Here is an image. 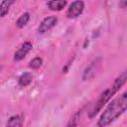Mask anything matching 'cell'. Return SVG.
Segmentation results:
<instances>
[{
    "label": "cell",
    "mask_w": 127,
    "mask_h": 127,
    "mask_svg": "<svg viewBox=\"0 0 127 127\" xmlns=\"http://www.w3.org/2000/svg\"><path fill=\"white\" fill-rule=\"evenodd\" d=\"M127 108V92H123L118 97L114 98L101 113L98 121V127H106L119 118Z\"/></svg>",
    "instance_id": "1"
},
{
    "label": "cell",
    "mask_w": 127,
    "mask_h": 127,
    "mask_svg": "<svg viewBox=\"0 0 127 127\" xmlns=\"http://www.w3.org/2000/svg\"><path fill=\"white\" fill-rule=\"evenodd\" d=\"M126 79H127V72L123 71L121 74H119V76H117L115 78V80L111 86H109L108 88H106L104 91H102L100 93L97 100L94 102L91 109L88 111V117L89 118H93L103 108V106L112 98V96L117 91H119V89L125 84Z\"/></svg>",
    "instance_id": "2"
},
{
    "label": "cell",
    "mask_w": 127,
    "mask_h": 127,
    "mask_svg": "<svg viewBox=\"0 0 127 127\" xmlns=\"http://www.w3.org/2000/svg\"><path fill=\"white\" fill-rule=\"evenodd\" d=\"M83 9H84V2L83 1H79V0L73 1V2H71L69 7L67 8L66 17L68 19L77 18L79 15H81V13L83 12Z\"/></svg>",
    "instance_id": "3"
},
{
    "label": "cell",
    "mask_w": 127,
    "mask_h": 127,
    "mask_svg": "<svg viewBox=\"0 0 127 127\" xmlns=\"http://www.w3.org/2000/svg\"><path fill=\"white\" fill-rule=\"evenodd\" d=\"M58 23V18L56 16H49L43 19L41 24L38 27V33L39 34H45L48 31H50L52 28H54Z\"/></svg>",
    "instance_id": "4"
},
{
    "label": "cell",
    "mask_w": 127,
    "mask_h": 127,
    "mask_svg": "<svg viewBox=\"0 0 127 127\" xmlns=\"http://www.w3.org/2000/svg\"><path fill=\"white\" fill-rule=\"evenodd\" d=\"M32 49H33V45H32L31 42H25V43H23V44L20 46V48L14 53L13 60H14L15 62H20V61H22V60L32 51Z\"/></svg>",
    "instance_id": "5"
},
{
    "label": "cell",
    "mask_w": 127,
    "mask_h": 127,
    "mask_svg": "<svg viewBox=\"0 0 127 127\" xmlns=\"http://www.w3.org/2000/svg\"><path fill=\"white\" fill-rule=\"evenodd\" d=\"M100 62H101L100 59H96L92 63H90L89 65H87L85 67V69L82 73V79L83 80H88L95 75L96 71L98 70V68L100 66Z\"/></svg>",
    "instance_id": "6"
},
{
    "label": "cell",
    "mask_w": 127,
    "mask_h": 127,
    "mask_svg": "<svg viewBox=\"0 0 127 127\" xmlns=\"http://www.w3.org/2000/svg\"><path fill=\"white\" fill-rule=\"evenodd\" d=\"M24 117L21 114H16L11 116L6 124V127H23Z\"/></svg>",
    "instance_id": "7"
},
{
    "label": "cell",
    "mask_w": 127,
    "mask_h": 127,
    "mask_svg": "<svg viewBox=\"0 0 127 127\" xmlns=\"http://www.w3.org/2000/svg\"><path fill=\"white\" fill-rule=\"evenodd\" d=\"M67 2L65 0H52L47 2V6L52 11H61L66 6Z\"/></svg>",
    "instance_id": "8"
},
{
    "label": "cell",
    "mask_w": 127,
    "mask_h": 127,
    "mask_svg": "<svg viewBox=\"0 0 127 127\" xmlns=\"http://www.w3.org/2000/svg\"><path fill=\"white\" fill-rule=\"evenodd\" d=\"M33 80V74L31 72H24L18 78V84L22 87L28 86Z\"/></svg>",
    "instance_id": "9"
},
{
    "label": "cell",
    "mask_w": 127,
    "mask_h": 127,
    "mask_svg": "<svg viewBox=\"0 0 127 127\" xmlns=\"http://www.w3.org/2000/svg\"><path fill=\"white\" fill-rule=\"evenodd\" d=\"M14 3H15V1H13V0H5V1H2L0 3V19L4 18L8 14L10 7Z\"/></svg>",
    "instance_id": "10"
},
{
    "label": "cell",
    "mask_w": 127,
    "mask_h": 127,
    "mask_svg": "<svg viewBox=\"0 0 127 127\" xmlns=\"http://www.w3.org/2000/svg\"><path fill=\"white\" fill-rule=\"evenodd\" d=\"M29 20H30V13L25 12V13H23V14H22L18 19H17V21H16L15 25H16V27H17V28L22 29V28H24V27L28 24Z\"/></svg>",
    "instance_id": "11"
},
{
    "label": "cell",
    "mask_w": 127,
    "mask_h": 127,
    "mask_svg": "<svg viewBox=\"0 0 127 127\" xmlns=\"http://www.w3.org/2000/svg\"><path fill=\"white\" fill-rule=\"evenodd\" d=\"M43 64V59L40 57H36L34 59H32L29 63V67H31L32 69H37L39 68L41 65Z\"/></svg>",
    "instance_id": "12"
},
{
    "label": "cell",
    "mask_w": 127,
    "mask_h": 127,
    "mask_svg": "<svg viewBox=\"0 0 127 127\" xmlns=\"http://www.w3.org/2000/svg\"><path fill=\"white\" fill-rule=\"evenodd\" d=\"M126 5H127V1H126V0H123V1H120V2H119V6H120V8H122V9H124V8L126 7Z\"/></svg>",
    "instance_id": "13"
}]
</instances>
